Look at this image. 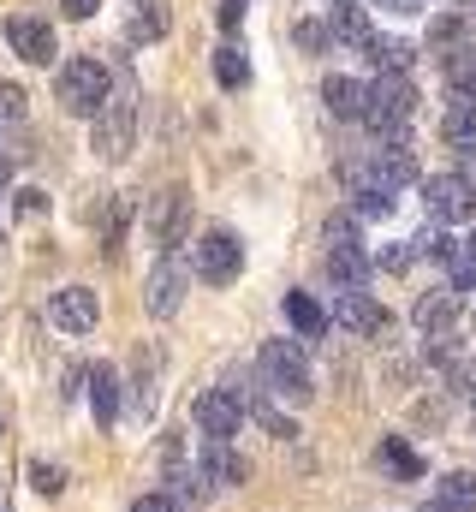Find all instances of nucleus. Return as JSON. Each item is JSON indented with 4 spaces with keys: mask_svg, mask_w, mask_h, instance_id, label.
<instances>
[{
    "mask_svg": "<svg viewBox=\"0 0 476 512\" xmlns=\"http://www.w3.org/2000/svg\"><path fill=\"white\" fill-rule=\"evenodd\" d=\"M411 114H417V84H411V72L369 84V126L381 131L387 143H405V137H411Z\"/></svg>",
    "mask_w": 476,
    "mask_h": 512,
    "instance_id": "f03ea898",
    "label": "nucleus"
},
{
    "mask_svg": "<svg viewBox=\"0 0 476 512\" xmlns=\"http://www.w3.org/2000/svg\"><path fill=\"white\" fill-rule=\"evenodd\" d=\"M441 137H447L453 149H476V114H471V108H447V120H441Z\"/></svg>",
    "mask_w": 476,
    "mask_h": 512,
    "instance_id": "a878e982",
    "label": "nucleus"
},
{
    "mask_svg": "<svg viewBox=\"0 0 476 512\" xmlns=\"http://www.w3.org/2000/svg\"><path fill=\"white\" fill-rule=\"evenodd\" d=\"M363 48H369V60H375V72H381V78H405V72H411V60H417V54H411V42H393V36H369Z\"/></svg>",
    "mask_w": 476,
    "mask_h": 512,
    "instance_id": "aec40b11",
    "label": "nucleus"
},
{
    "mask_svg": "<svg viewBox=\"0 0 476 512\" xmlns=\"http://www.w3.org/2000/svg\"><path fill=\"white\" fill-rule=\"evenodd\" d=\"M131 137H137V102H131V78L108 90V102L96 108V126H90V143L102 161H125L131 155Z\"/></svg>",
    "mask_w": 476,
    "mask_h": 512,
    "instance_id": "7ed1b4c3",
    "label": "nucleus"
},
{
    "mask_svg": "<svg viewBox=\"0 0 476 512\" xmlns=\"http://www.w3.org/2000/svg\"><path fill=\"white\" fill-rule=\"evenodd\" d=\"M328 245H357V215H328Z\"/></svg>",
    "mask_w": 476,
    "mask_h": 512,
    "instance_id": "f704fd0d",
    "label": "nucleus"
},
{
    "mask_svg": "<svg viewBox=\"0 0 476 512\" xmlns=\"http://www.w3.org/2000/svg\"><path fill=\"white\" fill-rule=\"evenodd\" d=\"M209 483H221V489H238L244 477H250V459L238 453L233 441H209V453H203V465H197Z\"/></svg>",
    "mask_w": 476,
    "mask_h": 512,
    "instance_id": "2eb2a0df",
    "label": "nucleus"
},
{
    "mask_svg": "<svg viewBox=\"0 0 476 512\" xmlns=\"http://www.w3.org/2000/svg\"><path fill=\"white\" fill-rule=\"evenodd\" d=\"M286 322H292V328H298L304 340H316V334L328 328V310H322V304H316L310 292H286Z\"/></svg>",
    "mask_w": 476,
    "mask_h": 512,
    "instance_id": "5701e85b",
    "label": "nucleus"
},
{
    "mask_svg": "<svg viewBox=\"0 0 476 512\" xmlns=\"http://www.w3.org/2000/svg\"><path fill=\"white\" fill-rule=\"evenodd\" d=\"M30 489H36V495H60V489H66V471L48 465V459H36V465H30Z\"/></svg>",
    "mask_w": 476,
    "mask_h": 512,
    "instance_id": "c85d7f7f",
    "label": "nucleus"
},
{
    "mask_svg": "<svg viewBox=\"0 0 476 512\" xmlns=\"http://www.w3.org/2000/svg\"><path fill=\"white\" fill-rule=\"evenodd\" d=\"M423 512H476V507H465V501H447V495H435V501H429Z\"/></svg>",
    "mask_w": 476,
    "mask_h": 512,
    "instance_id": "79ce46f5",
    "label": "nucleus"
},
{
    "mask_svg": "<svg viewBox=\"0 0 476 512\" xmlns=\"http://www.w3.org/2000/svg\"><path fill=\"white\" fill-rule=\"evenodd\" d=\"M340 6H352V0H340Z\"/></svg>",
    "mask_w": 476,
    "mask_h": 512,
    "instance_id": "de8ad7c7",
    "label": "nucleus"
},
{
    "mask_svg": "<svg viewBox=\"0 0 476 512\" xmlns=\"http://www.w3.org/2000/svg\"><path fill=\"white\" fill-rule=\"evenodd\" d=\"M447 268H453V286H447L453 298H459V292H476V256H453Z\"/></svg>",
    "mask_w": 476,
    "mask_h": 512,
    "instance_id": "473e14b6",
    "label": "nucleus"
},
{
    "mask_svg": "<svg viewBox=\"0 0 476 512\" xmlns=\"http://www.w3.org/2000/svg\"><path fill=\"white\" fill-rule=\"evenodd\" d=\"M381 465H387L399 483H417V477H423V459H417V447H411V441H399V435H387V441H381Z\"/></svg>",
    "mask_w": 476,
    "mask_h": 512,
    "instance_id": "b1692460",
    "label": "nucleus"
},
{
    "mask_svg": "<svg viewBox=\"0 0 476 512\" xmlns=\"http://www.w3.org/2000/svg\"><path fill=\"white\" fill-rule=\"evenodd\" d=\"M238 423H244V399H238L233 387H209V393L197 399V429H203L209 441H233Z\"/></svg>",
    "mask_w": 476,
    "mask_h": 512,
    "instance_id": "9d476101",
    "label": "nucleus"
},
{
    "mask_svg": "<svg viewBox=\"0 0 476 512\" xmlns=\"http://www.w3.org/2000/svg\"><path fill=\"white\" fill-rule=\"evenodd\" d=\"M381 6H393V12H423V0H381Z\"/></svg>",
    "mask_w": 476,
    "mask_h": 512,
    "instance_id": "37998d69",
    "label": "nucleus"
},
{
    "mask_svg": "<svg viewBox=\"0 0 476 512\" xmlns=\"http://www.w3.org/2000/svg\"><path fill=\"white\" fill-rule=\"evenodd\" d=\"M155 411V352L137 358V382H131V417H149Z\"/></svg>",
    "mask_w": 476,
    "mask_h": 512,
    "instance_id": "393cba45",
    "label": "nucleus"
},
{
    "mask_svg": "<svg viewBox=\"0 0 476 512\" xmlns=\"http://www.w3.org/2000/svg\"><path fill=\"white\" fill-rule=\"evenodd\" d=\"M90 405H96V423H102V429H114V417H119V376L108 370V364H96V370H90Z\"/></svg>",
    "mask_w": 476,
    "mask_h": 512,
    "instance_id": "4be33fe9",
    "label": "nucleus"
},
{
    "mask_svg": "<svg viewBox=\"0 0 476 512\" xmlns=\"http://www.w3.org/2000/svg\"><path fill=\"white\" fill-rule=\"evenodd\" d=\"M465 399H471V417H476V376H471V387H465Z\"/></svg>",
    "mask_w": 476,
    "mask_h": 512,
    "instance_id": "c03bdc74",
    "label": "nucleus"
},
{
    "mask_svg": "<svg viewBox=\"0 0 476 512\" xmlns=\"http://www.w3.org/2000/svg\"><path fill=\"white\" fill-rule=\"evenodd\" d=\"M238 268H244V245H238V233H227V227L203 233V245H197V274H203L209 286H227V280H238Z\"/></svg>",
    "mask_w": 476,
    "mask_h": 512,
    "instance_id": "1a4fd4ad",
    "label": "nucleus"
},
{
    "mask_svg": "<svg viewBox=\"0 0 476 512\" xmlns=\"http://www.w3.org/2000/svg\"><path fill=\"white\" fill-rule=\"evenodd\" d=\"M411 262H417V239L411 245H387V251L375 256V268H387V274H405Z\"/></svg>",
    "mask_w": 476,
    "mask_h": 512,
    "instance_id": "7c9ffc66",
    "label": "nucleus"
},
{
    "mask_svg": "<svg viewBox=\"0 0 476 512\" xmlns=\"http://www.w3.org/2000/svg\"><path fill=\"white\" fill-rule=\"evenodd\" d=\"M423 203H429V215L441 227H459V221H471V209H476V185L465 173H435L423 185Z\"/></svg>",
    "mask_w": 476,
    "mask_h": 512,
    "instance_id": "0eeeda50",
    "label": "nucleus"
},
{
    "mask_svg": "<svg viewBox=\"0 0 476 512\" xmlns=\"http://www.w3.org/2000/svg\"><path fill=\"white\" fill-rule=\"evenodd\" d=\"M352 209H357V215H387V209H393V197H375V191H363V197H352Z\"/></svg>",
    "mask_w": 476,
    "mask_h": 512,
    "instance_id": "4c0bfd02",
    "label": "nucleus"
},
{
    "mask_svg": "<svg viewBox=\"0 0 476 512\" xmlns=\"http://www.w3.org/2000/svg\"><path fill=\"white\" fill-rule=\"evenodd\" d=\"M161 36H167V6H161V0L131 6V18H125V42L143 48V42H161Z\"/></svg>",
    "mask_w": 476,
    "mask_h": 512,
    "instance_id": "6ab92c4d",
    "label": "nucleus"
},
{
    "mask_svg": "<svg viewBox=\"0 0 476 512\" xmlns=\"http://www.w3.org/2000/svg\"><path fill=\"white\" fill-rule=\"evenodd\" d=\"M131 512H185L173 495H143V501H131Z\"/></svg>",
    "mask_w": 476,
    "mask_h": 512,
    "instance_id": "58836bf2",
    "label": "nucleus"
},
{
    "mask_svg": "<svg viewBox=\"0 0 476 512\" xmlns=\"http://www.w3.org/2000/svg\"><path fill=\"white\" fill-rule=\"evenodd\" d=\"M346 179H352V191H375V197H399L411 179H417V155L405 149V143H381L375 155H363L346 167Z\"/></svg>",
    "mask_w": 476,
    "mask_h": 512,
    "instance_id": "f257e3e1",
    "label": "nucleus"
},
{
    "mask_svg": "<svg viewBox=\"0 0 476 512\" xmlns=\"http://www.w3.org/2000/svg\"><path fill=\"white\" fill-rule=\"evenodd\" d=\"M334 322H340L346 334H375V328L387 322V310H381L369 292H340V310H334Z\"/></svg>",
    "mask_w": 476,
    "mask_h": 512,
    "instance_id": "f3484780",
    "label": "nucleus"
},
{
    "mask_svg": "<svg viewBox=\"0 0 476 512\" xmlns=\"http://www.w3.org/2000/svg\"><path fill=\"white\" fill-rule=\"evenodd\" d=\"M6 48H12L18 60H30V66H48V60H54V30H48L42 18H30V12H12V18H6Z\"/></svg>",
    "mask_w": 476,
    "mask_h": 512,
    "instance_id": "9b49d317",
    "label": "nucleus"
},
{
    "mask_svg": "<svg viewBox=\"0 0 476 512\" xmlns=\"http://www.w3.org/2000/svg\"><path fill=\"white\" fill-rule=\"evenodd\" d=\"M6 179H12V167H6V155H0V185H6Z\"/></svg>",
    "mask_w": 476,
    "mask_h": 512,
    "instance_id": "a18cd8bd",
    "label": "nucleus"
},
{
    "mask_svg": "<svg viewBox=\"0 0 476 512\" xmlns=\"http://www.w3.org/2000/svg\"><path fill=\"white\" fill-rule=\"evenodd\" d=\"M334 36H346V42H369L375 36V24H369V12H357V6H334Z\"/></svg>",
    "mask_w": 476,
    "mask_h": 512,
    "instance_id": "bb28decb",
    "label": "nucleus"
},
{
    "mask_svg": "<svg viewBox=\"0 0 476 512\" xmlns=\"http://www.w3.org/2000/svg\"><path fill=\"white\" fill-rule=\"evenodd\" d=\"M471 256H476V239H471Z\"/></svg>",
    "mask_w": 476,
    "mask_h": 512,
    "instance_id": "49530a36",
    "label": "nucleus"
},
{
    "mask_svg": "<svg viewBox=\"0 0 476 512\" xmlns=\"http://www.w3.org/2000/svg\"><path fill=\"white\" fill-rule=\"evenodd\" d=\"M185 227H191V191L185 185H173V191H161L155 197V209H149V233H155V245H179L185 239Z\"/></svg>",
    "mask_w": 476,
    "mask_h": 512,
    "instance_id": "f8f14e48",
    "label": "nucleus"
},
{
    "mask_svg": "<svg viewBox=\"0 0 476 512\" xmlns=\"http://www.w3.org/2000/svg\"><path fill=\"white\" fill-rule=\"evenodd\" d=\"M244 12H250V0H221V6H215V24H221V30H238Z\"/></svg>",
    "mask_w": 476,
    "mask_h": 512,
    "instance_id": "c9c22d12",
    "label": "nucleus"
},
{
    "mask_svg": "<svg viewBox=\"0 0 476 512\" xmlns=\"http://www.w3.org/2000/svg\"><path fill=\"white\" fill-rule=\"evenodd\" d=\"M369 268H375V256L363 251V245H328V280H334V286H346V292H363Z\"/></svg>",
    "mask_w": 476,
    "mask_h": 512,
    "instance_id": "dca6fc26",
    "label": "nucleus"
},
{
    "mask_svg": "<svg viewBox=\"0 0 476 512\" xmlns=\"http://www.w3.org/2000/svg\"><path fill=\"white\" fill-rule=\"evenodd\" d=\"M108 90H114V78H108L102 60H66L60 78H54L60 108H66V114H84V120H96V108L108 102Z\"/></svg>",
    "mask_w": 476,
    "mask_h": 512,
    "instance_id": "20e7f679",
    "label": "nucleus"
},
{
    "mask_svg": "<svg viewBox=\"0 0 476 512\" xmlns=\"http://www.w3.org/2000/svg\"><path fill=\"white\" fill-rule=\"evenodd\" d=\"M215 84L221 90H244L250 84V54H244V42H233V36L215 48Z\"/></svg>",
    "mask_w": 476,
    "mask_h": 512,
    "instance_id": "412c9836",
    "label": "nucleus"
},
{
    "mask_svg": "<svg viewBox=\"0 0 476 512\" xmlns=\"http://www.w3.org/2000/svg\"><path fill=\"white\" fill-rule=\"evenodd\" d=\"M262 382L274 399H286V405H304L316 387H310V364H304V346L298 340H268L262 346Z\"/></svg>",
    "mask_w": 476,
    "mask_h": 512,
    "instance_id": "39448f33",
    "label": "nucleus"
},
{
    "mask_svg": "<svg viewBox=\"0 0 476 512\" xmlns=\"http://www.w3.org/2000/svg\"><path fill=\"white\" fill-rule=\"evenodd\" d=\"M441 495H447V501H465V507H476V477H471V471H453V477L441 483Z\"/></svg>",
    "mask_w": 476,
    "mask_h": 512,
    "instance_id": "2f4dec72",
    "label": "nucleus"
},
{
    "mask_svg": "<svg viewBox=\"0 0 476 512\" xmlns=\"http://www.w3.org/2000/svg\"><path fill=\"white\" fill-rule=\"evenodd\" d=\"M48 316H54L66 334H90V328H96V316H102V304H96V292H90V286H60V292H54V304H48Z\"/></svg>",
    "mask_w": 476,
    "mask_h": 512,
    "instance_id": "ddd939ff",
    "label": "nucleus"
},
{
    "mask_svg": "<svg viewBox=\"0 0 476 512\" xmlns=\"http://www.w3.org/2000/svg\"><path fill=\"white\" fill-rule=\"evenodd\" d=\"M322 102H328L334 120H369V84H363V78L334 72V78L322 84Z\"/></svg>",
    "mask_w": 476,
    "mask_h": 512,
    "instance_id": "4468645a",
    "label": "nucleus"
},
{
    "mask_svg": "<svg viewBox=\"0 0 476 512\" xmlns=\"http://www.w3.org/2000/svg\"><path fill=\"white\" fill-rule=\"evenodd\" d=\"M256 423H262L268 435H280V441H292V435H298V423H292V417H286L274 399H256Z\"/></svg>",
    "mask_w": 476,
    "mask_h": 512,
    "instance_id": "cd10ccee",
    "label": "nucleus"
},
{
    "mask_svg": "<svg viewBox=\"0 0 476 512\" xmlns=\"http://www.w3.org/2000/svg\"><path fill=\"white\" fill-rule=\"evenodd\" d=\"M447 90H453V108L476 114V48H453L447 54Z\"/></svg>",
    "mask_w": 476,
    "mask_h": 512,
    "instance_id": "a211bd4d",
    "label": "nucleus"
},
{
    "mask_svg": "<svg viewBox=\"0 0 476 512\" xmlns=\"http://www.w3.org/2000/svg\"><path fill=\"white\" fill-rule=\"evenodd\" d=\"M185 280H191V274H185V262H179L173 251H161V262H155V268H149V280H143V310H149L155 322H167V316L185 304Z\"/></svg>",
    "mask_w": 476,
    "mask_h": 512,
    "instance_id": "423d86ee",
    "label": "nucleus"
},
{
    "mask_svg": "<svg viewBox=\"0 0 476 512\" xmlns=\"http://www.w3.org/2000/svg\"><path fill=\"white\" fill-rule=\"evenodd\" d=\"M42 209H48V197H42L36 185H30V191H18V215H42Z\"/></svg>",
    "mask_w": 476,
    "mask_h": 512,
    "instance_id": "ea45409f",
    "label": "nucleus"
},
{
    "mask_svg": "<svg viewBox=\"0 0 476 512\" xmlns=\"http://www.w3.org/2000/svg\"><path fill=\"white\" fill-rule=\"evenodd\" d=\"M411 322L435 340V358H453V340H459V298L453 292H423Z\"/></svg>",
    "mask_w": 476,
    "mask_h": 512,
    "instance_id": "6e6552de",
    "label": "nucleus"
},
{
    "mask_svg": "<svg viewBox=\"0 0 476 512\" xmlns=\"http://www.w3.org/2000/svg\"><path fill=\"white\" fill-rule=\"evenodd\" d=\"M328 42H334V30H328V24H316V18H304V24H298V48H304V54H322Z\"/></svg>",
    "mask_w": 476,
    "mask_h": 512,
    "instance_id": "c756f323",
    "label": "nucleus"
},
{
    "mask_svg": "<svg viewBox=\"0 0 476 512\" xmlns=\"http://www.w3.org/2000/svg\"><path fill=\"white\" fill-rule=\"evenodd\" d=\"M459 30H465V24H459V12H441V18L429 24V42H453Z\"/></svg>",
    "mask_w": 476,
    "mask_h": 512,
    "instance_id": "e433bc0d",
    "label": "nucleus"
},
{
    "mask_svg": "<svg viewBox=\"0 0 476 512\" xmlns=\"http://www.w3.org/2000/svg\"><path fill=\"white\" fill-rule=\"evenodd\" d=\"M60 6H66V18H90V12H96L102 0H60Z\"/></svg>",
    "mask_w": 476,
    "mask_h": 512,
    "instance_id": "a19ab883",
    "label": "nucleus"
},
{
    "mask_svg": "<svg viewBox=\"0 0 476 512\" xmlns=\"http://www.w3.org/2000/svg\"><path fill=\"white\" fill-rule=\"evenodd\" d=\"M18 120H24V90L0 84V126H18Z\"/></svg>",
    "mask_w": 476,
    "mask_h": 512,
    "instance_id": "72a5a7b5",
    "label": "nucleus"
}]
</instances>
